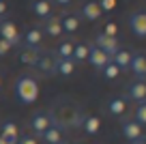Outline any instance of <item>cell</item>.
I'll return each instance as SVG.
<instances>
[{
  "instance_id": "6da1fadb",
  "label": "cell",
  "mask_w": 146,
  "mask_h": 144,
  "mask_svg": "<svg viewBox=\"0 0 146 144\" xmlns=\"http://www.w3.org/2000/svg\"><path fill=\"white\" fill-rule=\"evenodd\" d=\"M15 97L19 103L24 105H32L39 99V82L32 75H22L15 82Z\"/></svg>"
},
{
  "instance_id": "7a4b0ae2",
  "label": "cell",
  "mask_w": 146,
  "mask_h": 144,
  "mask_svg": "<svg viewBox=\"0 0 146 144\" xmlns=\"http://www.w3.org/2000/svg\"><path fill=\"white\" fill-rule=\"evenodd\" d=\"M0 39H5L11 47L22 45V35H19L17 26H15L13 22H9V19H2V22H0Z\"/></svg>"
},
{
  "instance_id": "3957f363",
  "label": "cell",
  "mask_w": 146,
  "mask_h": 144,
  "mask_svg": "<svg viewBox=\"0 0 146 144\" xmlns=\"http://www.w3.org/2000/svg\"><path fill=\"white\" fill-rule=\"evenodd\" d=\"M95 47H99L101 52H105V54L112 58V56L120 50V43H118L116 37H108V35L101 32V35H97V39H95Z\"/></svg>"
},
{
  "instance_id": "277c9868",
  "label": "cell",
  "mask_w": 146,
  "mask_h": 144,
  "mask_svg": "<svg viewBox=\"0 0 146 144\" xmlns=\"http://www.w3.org/2000/svg\"><path fill=\"white\" fill-rule=\"evenodd\" d=\"M129 28L135 37L144 39L146 37V11H135L129 15Z\"/></svg>"
},
{
  "instance_id": "5b68a950",
  "label": "cell",
  "mask_w": 146,
  "mask_h": 144,
  "mask_svg": "<svg viewBox=\"0 0 146 144\" xmlns=\"http://www.w3.org/2000/svg\"><path fill=\"white\" fill-rule=\"evenodd\" d=\"M50 125H52V116L47 112H35V114H32V118H30V131L35 135H41Z\"/></svg>"
},
{
  "instance_id": "8992f818",
  "label": "cell",
  "mask_w": 146,
  "mask_h": 144,
  "mask_svg": "<svg viewBox=\"0 0 146 144\" xmlns=\"http://www.w3.org/2000/svg\"><path fill=\"white\" fill-rule=\"evenodd\" d=\"M127 97L137 103H146V80H135L127 86Z\"/></svg>"
},
{
  "instance_id": "52a82bcc",
  "label": "cell",
  "mask_w": 146,
  "mask_h": 144,
  "mask_svg": "<svg viewBox=\"0 0 146 144\" xmlns=\"http://www.w3.org/2000/svg\"><path fill=\"white\" fill-rule=\"evenodd\" d=\"M110 56L105 54V52H101L99 47H95V45H92L90 50H88V58H86V63H90V67L92 69H97V71H101V69L105 67V65L110 63Z\"/></svg>"
},
{
  "instance_id": "ba28073f",
  "label": "cell",
  "mask_w": 146,
  "mask_h": 144,
  "mask_svg": "<svg viewBox=\"0 0 146 144\" xmlns=\"http://www.w3.org/2000/svg\"><path fill=\"white\" fill-rule=\"evenodd\" d=\"M129 69H131V73L135 75V80H144V77H146V56H144V54H140V52L131 54V63H129Z\"/></svg>"
},
{
  "instance_id": "9c48e42d",
  "label": "cell",
  "mask_w": 146,
  "mask_h": 144,
  "mask_svg": "<svg viewBox=\"0 0 146 144\" xmlns=\"http://www.w3.org/2000/svg\"><path fill=\"white\" fill-rule=\"evenodd\" d=\"M41 41H43V30L41 28H28L26 35L22 37V43H26L28 50H39Z\"/></svg>"
},
{
  "instance_id": "30bf717a",
  "label": "cell",
  "mask_w": 146,
  "mask_h": 144,
  "mask_svg": "<svg viewBox=\"0 0 146 144\" xmlns=\"http://www.w3.org/2000/svg\"><path fill=\"white\" fill-rule=\"evenodd\" d=\"M120 131H123L125 140H129V142H135V140H140L142 135V125H137L135 121H125L123 125H120Z\"/></svg>"
},
{
  "instance_id": "8fae6325",
  "label": "cell",
  "mask_w": 146,
  "mask_h": 144,
  "mask_svg": "<svg viewBox=\"0 0 146 144\" xmlns=\"http://www.w3.org/2000/svg\"><path fill=\"white\" fill-rule=\"evenodd\" d=\"M101 7L97 5V0H88V2H84L82 5V11H80V15H82L84 19H88V22H97V19L101 17Z\"/></svg>"
},
{
  "instance_id": "7c38bea8",
  "label": "cell",
  "mask_w": 146,
  "mask_h": 144,
  "mask_svg": "<svg viewBox=\"0 0 146 144\" xmlns=\"http://www.w3.org/2000/svg\"><path fill=\"white\" fill-rule=\"evenodd\" d=\"M30 9H32V13H35L39 19H43V22L52 17V5H50V0H32Z\"/></svg>"
},
{
  "instance_id": "4fadbf2b",
  "label": "cell",
  "mask_w": 146,
  "mask_h": 144,
  "mask_svg": "<svg viewBox=\"0 0 146 144\" xmlns=\"http://www.w3.org/2000/svg\"><path fill=\"white\" fill-rule=\"evenodd\" d=\"M80 125H82V129L86 131L88 135H97L101 131V118L95 116V114H88V116L80 118Z\"/></svg>"
},
{
  "instance_id": "5bb4252c",
  "label": "cell",
  "mask_w": 146,
  "mask_h": 144,
  "mask_svg": "<svg viewBox=\"0 0 146 144\" xmlns=\"http://www.w3.org/2000/svg\"><path fill=\"white\" fill-rule=\"evenodd\" d=\"M41 138H43V142H45V144H64L62 142V129H60L56 123H52V125L43 131Z\"/></svg>"
},
{
  "instance_id": "9a60e30c",
  "label": "cell",
  "mask_w": 146,
  "mask_h": 144,
  "mask_svg": "<svg viewBox=\"0 0 146 144\" xmlns=\"http://www.w3.org/2000/svg\"><path fill=\"white\" fill-rule=\"evenodd\" d=\"M54 73L62 77H71L75 73V63L71 58H56V65H54Z\"/></svg>"
},
{
  "instance_id": "2e32d148",
  "label": "cell",
  "mask_w": 146,
  "mask_h": 144,
  "mask_svg": "<svg viewBox=\"0 0 146 144\" xmlns=\"http://www.w3.org/2000/svg\"><path fill=\"white\" fill-rule=\"evenodd\" d=\"M0 138L5 140L7 144H17V140H19L17 125H15L13 121H7L5 125H2V133H0Z\"/></svg>"
},
{
  "instance_id": "e0dca14e",
  "label": "cell",
  "mask_w": 146,
  "mask_h": 144,
  "mask_svg": "<svg viewBox=\"0 0 146 144\" xmlns=\"http://www.w3.org/2000/svg\"><path fill=\"white\" fill-rule=\"evenodd\" d=\"M127 112V99H123V97H112V99L108 101V114L110 116H123V114Z\"/></svg>"
},
{
  "instance_id": "ac0fdd59",
  "label": "cell",
  "mask_w": 146,
  "mask_h": 144,
  "mask_svg": "<svg viewBox=\"0 0 146 144\" xmlns=\"http://www.w3.org/2000/svg\"><path fill=\"white\" fill-rule=\"evenodd\" d=\"M43 35H47V37H60L62 35V26H60V17H54L52 15L50 19H45L43 22Z\"/></svg>"
},
{
  "instance_id": "d6986e66",
  "label": "cell",
  "mask_w": 146,
  "mask_h": 144,
  "mask_svg": "<svg viewBox=\"0 0 146 144\" xmlns=\"http://www.w3.org/2000/svg\"><path fill=\"white\" fill-rule=\"evenodd\" d=\"M112 63H114L116 67L120 69V71L129 69V63H131V52H129V50H125V47H120V50L116 52L114 56H112Z\"/></svg>"
},
{
  "instance_id": "ffe728a7",
  "label": "cell",
  "mask_w": 146,
  "mask_h": 144,
  "mask_svg": "<svg viewBox=\"0 0 146 144\" xmlns=\"http://www.w3.org/2000/svg\"><path fill=\"white\" fill-rule=\"evenodd\" d=\"M60 26H62V32L73 35V32L80 28V17L78 15H62V17H60Z\"/></svg>"
},
{
  "instance_id": "44dd1931",
  "label": "cell",
  "mask_w": 146,
  "mask_h": 144,
  "mask_svg": "<svg viewBox=\"0 0 146 144\" xmlns=\"http://www.w3.org/2000/svg\"><path fill=\"white\" fill-rule=\"evenodd\" d=\"M88 47L86 43H73V54H71V60L75 65L78 63H86V58H88Z\"/></svg>"
},
{
  "instance_id": "7402d4cb",
  "label": "cell",
  "mask_w": 146,
  "mask_h": 144,
  "mask_svg": "<svg viewBox=\"0 0 146 144\" xmlns=\"http://www.w3.org/2000/svg\"><path fill=\"white\" fill-rule=\"evenodd\" d=\"M39 56H41V52H39V50H24L22 54H19V63L28 65V67H36Z\"/></svg>"
},
{
  "instance_id": "603a6c76",
  "label": "cell",
  "mask_w": 146,
  "mask_h": 144,
  "mask_svg": "<svg viewBox=\"0 0 146 144\" xmlns=\"http://www.w3.org/2000/svg\"><path fill=\"white\" fill-rule=\"evenodd\" d=\"M54 65H56V56L41 54V56H39V63H36V67L43 69V71H47V75H52V73H54Z\"/></svg>"
},
{
  "instance_id": "cb8c5ba5",
  "label": "cell",
  "mask_w": 146,
  "mask_h": 144,
  "mask_svg": "<svg viewBox=\"0 0 146 144\" xmlns=\"http://www.w3.org/2000/svg\"><path fill=\"white\" fill-rule=\"evenodd\" d=\"M71 54H73V43L71 41L58 43V47H56V58H71Z\"/></svg>"
},
{
  "instance_id": "d4e9b609",
  "label": "cell",
  "mask_w": 146,
  "mask_h": 144,
  "mask_svg": "<svg viewBox=\"0 0 146 144\" xmlns=\"http://www.w3.org/2000/svg\"><path fill=\"white\" fill-rule=\"evenodd\" d=\"M101 71H103V73H101V75H103V77H105V80H116V77H118V75H120V69H118V67H116V65H114V63H112V60H110V63H108V65H105V67H103V69H101Z\"/></svg>"
},
{
  "instance_id": "484cf974",
  "label": "cell",
  "mask_w": 146,
  "mask_h": 144,
  "mask_svg": "<svg viewBox=\"0 0 146 144\" xmlns=\"http://www.w3.org/2000/svg\"><path fill=\"white\" fill-rule=\"evenodd\" d=\"M135 123L137 125H146V103H140L135 108Z\"/></svg>"
},
{
  "instance_id": "4316f807",
  "label": "cell",
  "mask_w": 146,
  "mask_h": 144,
  "mask_svg": "<svg viewBox=\"0 0 146 144\" xmlns=\"http://www.w3.org/2000/svg\"><path fill=\"white\" fill-rule=\"evenodd\" d=\"M97 5L101 7V11H114L116 9V0H97Z\"/></svg>"
},
{
  "instance_id": "83f0119b",
  "label": "cell",
  "mask_w": 146,
  "mask_h": 144,
  "mask_svg": "<svg viewBox=\"0 0 146 144\" xmlns=\"http://www.w3.org/2000/svg\"><path fill=\"white\" fill-rule=\"evenodd\" d=\"M103 35H108V37H116V35H118V26H116L114 22H108V24H105V32H103Z\"/></svg>"
},
{
  "instance_id": "f1b7e54d",
  "label": "cell",
  "mask_w": 146,
  "mask_h": 144,
  "mask_svg": "<svg viewBox=\"0 0 146 144\" xmlns=\"http://www.w3.org/2000/svg\"><path fill=\"white\" fill-rule=\"evenodd\" d=\"M9 52H11V45L7 43L5 39H0V56H7Z\"/></svg>"
},
{
  "instance_id": "f546056e",
  "label": "cell",
  "mask_w": 146,
  "mask_h": 144,
  "mask_svg": "<svg viewBox=\"0 0 146 144\" xmlns=\"http://www.w3.org/2000/svg\"><path fill=\"white\" fill-rule=\"evenodd\" d=\"M17 144H39V142H36L35 135H24V138L17 140Z\"/></svg>"
},
{
  "instance_id": "4dcf8cb0",
  "label": "cell",
  "mask_w": 146,
  "mask_h": 144,
  "mask_svg": "<svg viewBox=\"0 0 146 144\" xmlns=\"http://www.w3.org/2000/svg\"><path fill=\"white\" fill-rule=\"evenodd\" d=\"M52 2H54V5H58V7H69L73 0H52Z\"/></svg>"
},
{
  "instance_id": "1f68e13d",
  "label": "cell",
  "mask_w": 146,
  "mask_h": 144,
  "mask_svg": "<svg viewBox=\"0 0 146 144\" xmlns=\"http://www.w3.org/2000/svg\"><path fill=\"white\" fill-rule=\"evenodd\" d=\"M7 13V5H5V0H0V17H5Z\"/></svg>"
},
{
  "instance_id": "d6a6232c",
  "label": "cell",
  "mask_w": 146,
  "mask_h": 144,
  "mask_svg": "<svg viewBox=\"0 0 146 144\" xmlns=\"http://www.w3.org/2000/svg\"><path fill=\"white\" fill-rule=\"evenodd\" d=\"M131 144H146V138H144V135H142L140 140H135V142H131Z\"/></svg>"
},
{
  "instance_id": "836d02e7",
  "label": "cell",
  "mask_w": 146,
  "mask_h": 144,
  "mask_svg": "<svg viewBox=\"0 0 146 144\" xmlns=\"http://www.w3.org/2000/svg\"><path fill=\"white\" fill-rule=\"evenodd\" d=\"M0 144H7V142H5V140H2V138H0Z\"/></svg>"
},
{
  "instance_id": "e575fe53",
  "label": "cell",
  "mask_w": 146,
  "mask_h": 144,
  "mask_svg": "<svg viewBox=\"0 0 146 144\" xmlns=\"http://www.w3.org/2000/svg\"><path fill=\"white\" fill-rule=\"evenodd\" d=\"M0 88H2V77H0Z\"/></svg>"
}]
</instances>
